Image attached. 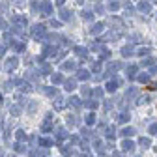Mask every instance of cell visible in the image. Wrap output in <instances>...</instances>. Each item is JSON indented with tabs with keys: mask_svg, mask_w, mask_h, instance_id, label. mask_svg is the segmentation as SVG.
Returning <instances> with one entry per match:
<instances>
[]
</instances>
